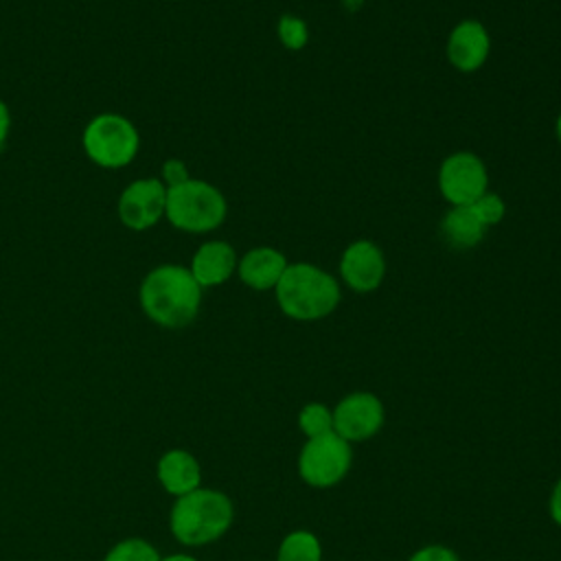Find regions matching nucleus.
Masks as SVG:
<instances>
[{
	"mask_svg": "<svg viewBox=\"0 0 561 561\" xmlns=\"http://www.w3.org/2000/svg\"><path fill=\"white\" fill-rule=\"evenodd\" d=\"M191 175H188V169L186 164L180 160V158H169L164 160L162 164V182L164 186H175V184H182L186 182Z\"/></svg>",
	"mask_w": 561,
	"mask_h": 561,
	"instance_id": "412c9836",
	"label": "nucleus"
},
{
	"mask_svg": "<svg viewBox=\"0 0 561 561\" xmlns=\"http://www.w3.org/2000/svg\"><path fill=\"white\" fill-rule=\"evenodd\" d=\"M383 405L373 392H351L333 410V432L344 440H368L383 425Z\"/></svg>",
	"mask_w": 561,
	"mask_h": 561,
	"instance_id": "1a4fd4ad",
	"label": "nucleus"
},
{
	"mask_svg": "<svg viewBox=\"0 0 561 561\" xmlns=\"http://www.w3.org/2000/svg\"><path fill=\"white\" fill-rule=\"evenodd\" d=\"M298 425L309 438L333 432V412L322 403H307L298 414Z\"/></svg>",
	"mask_w": 561,
	"mask_h": 561,
	"instance_id": "f3484780",
	"label": "nucleus"
},
{
	"mask_svg": "<svg viewBox=\"0 0 561 561\" xmlns=\"http://www.w3.org/2000/svg\"><path fill=\"white\" fill-rule=\"evenodd\" d=\"M140 307L149 320L167 329L191 324L202 307V287L191 270L175 263L153 267L140 285Z\"/></svg>",
	"mask_w": 561,
	"mask_h": 561,
	"instance_id": "f257e3e1",
	"label": "nucleus"
},
{
	"mask_svg": "<svg viewBox=\"0 0 561 561\" xmlns=\"http://www.w3.org/2000/svg\"><path fill=\"white\" fill-rule=\"evenodd\" d=\"M440 234L454 248H473L484 234L486 226L473 210V206H451L440 219Z\"/></svg>",
	"mask_w": 561,
	"mask_h": 561,
	"instance_id": "2eb2a0df",
	"label": "nucleus"
},
{
	"mask_svg": "<svg viewBox=\"0 0 561 561\" xmlns=\"http://www.w3.org/2000/svg\"><path fill=\"white\" fill-rule=\"evenodd\" d=\"M408 561H460V559L451 548L434 543V546H425V548L416 550Z\"/></svg>",
	"mask_w": 561,
	"mask_h": 561,
	"instance_id": "4be33fe9",
	"label": "nucleus"
},
{
	"mask_svg": "<svg viewBox=\"0 0 561 561\" xmlns=\"http://www.w3.org/2000/svg\"><path fill=\"white\" fill-rule=\"evenodd\" d=\"M276 31H278L280 44H283L285 48H289V50H300V48L307 44V39H309L307 24H305L300 18L289 15V13L280 15Z\"/></svg>",
	"mask_w": 561,
	"mask_h": 561,
	"instance_id": "6ab92c4d",
	"label": "nucleus"
},
{
	"mask_svg": "<svg viewBox=\"0 0 561 561\" xmlns=\"http://www.w3.org/2000/svg\"><path fill=\"white\" fill-rule=\"evenodd\" d=\"M158 480L171 495L191 493L202 480L199 462L184 449H171L158 462Z\"/></svg>",
	"mask_w": 561,
	"mask_h": 561,
	"instance_id": "4468645a",
	"label": "nucleus"
},
{
	"mask_svg": "<svg viewBox=\"0 0 561 561\" xmlns=\"http://www.w3.org/2000/svg\"><path fill=\"white\" fill-rule=\"evenodd\" d=\"M554 129H557V138H559V142H561V112H559V116H557V125H554Z\"/></svg>",
	"mask_w": 561,
	"mask_h": 561,
	"instance_id": "bb28decb",
	"label": "nucleus"
},
{
	"mask_svg": "<svg viewBox=\"0 0 561 561\" xmlns=\"http://www.w3.org/2000/svg\"><path fill=\"white\" fill-rule=\"evenodd\" d=\"M234 508L226 493L195 489L175 500L171 508V533L186 546H204L219 539L232 524Z\"/></svg>",
	"mask_w": 561,
	"mask_h": 561,
	"instance_id": "7ed1b4c3",
	"label": "nucleus"
},
{
	"mask_svg": "<svg viewBox=\"0 0 561 561\" xmlns=\"http://www.w3.org/2000/svg\"><path fill=\"white\" fill-rule=\"evenodd\" d=\"M237 252L230 243L213 239L204 241L193 259H191V274L199 283V287H215L226 283L234 272H237Z\"/></svg>",
	"mask_w": 561,
	"mask_h": 561,
	"instance_id": "f8f14e48",
	"label": "nucleus"
},
{
	"mask_svg": "<svg viewBox=\"0 0 561 561\" xmlns=\"http://www.w3.org/2000/svg\"><path fill=\"white\" fill-rule=\"evenodd\" d=\"M351 11H357L362 4H364V0H342Z\"/></svg>",
	"mask_w": 561,
	"mask_h": 561,
	"instance_id": "a878e982",
	"label": "nucleus"
},
{
	"mask_svg": "<svg viewBox=\"0 0 561 561\" xmlns=\"http://www.w3.org/2000/svg\"><path fill=\"white\" fill-rule=\"evenodd\" d=\"M228 202L224 193L206 182L188 178L182 184L167 186L164 217L184 232H210L224 224Z\"/></svg>",
	"mask_w": 561,
	"mask_h": 561,
	"instance_id": "20e7f679",
	"label": "nucleus"
},
{
	"mask_svg": "<svg viewBox=\"0 0 561 561\" xmlns=\"http://www.w3.org/2000/svg\"><path fill=\"white\" fill-rule=\"evenodd\" d=\"M287 259L280 250L270 248V245H259L248 250L239 263H237V274L243 285L256 291H267L274 289L287 267Z\"/></svg>",
	"mask_w": 561,
	"mask_h": 561,
	"instance_id": "ddd939ff",
	"label": "nucleus"
},
{
	"mask_svg": "<svg viewBox=\"0 0 561 561\" xmlns=\"http://www.w3.org/2000/svg\"><path fill=\"white\" fill-rule=\"evenodd\" d=\"M85 156L105 169H121L129 164L140 149V134L136 125L114 112L96 114L81 136Z\"/></svg>",
	"mask_w": 561,
	"mask_h": 561,
	"instance_id": "39448f33",
	"label": "nucleus"
},
{
	"mask_svg": "<svg viewBox=\"0 0 561 561\" xmlns=\"http://www.w3.org/2000/svg\"><path fill=\"white\" fill-rule=\"evenodd\" d=\"M103 561H160V554L145 539H125L116 543Z\"/></svg>",
	"mask_w": 561,
	"mask_h": 561,
	"instance_id": "a211bd4d",
	"label": "nucleus"
},
{
	"mask_svg": "<svg viewBox=\"0 0 561 561\" xmlns=\"http://www.w3.org/2000/svg\"><path fill=\"white\" fill-rule=\"evenodd\" d=\"M471 206H473V210L478 213V217L482 219V224L486 228L500 224L504 219V213H506L504 199L500 195H495V193H489V191L478 202H473Z\"/></svg>",
	"mask_w": 561,
	"mask_h": 561,
	"instance_id": "aec40b11",
	"label": "nucleus"
},
{
	"mask_svg": "<svg viewBox=\"0 0 561 561\" xmlns=\"http://www.w3.org/2000/svg\"><path fill=\"white\" fill-rule=\"evenodd\" d=\"M340 276L346 287L357 294L379 289L386 276V256L370 239H357L346 245L340 256Z\"/></svg>",
	"mask_w": 561,
	"mask_h": 561,
	"instance_id": "9d476101",
	"label": "nucleus"
},
{
	"mask_svg": "<svg viewBox=\"0 0 561 561\" xmlns=\"http://www.w3.org/2000/svg\"><path fill=\"white\" fill-rule=\"evenodd\" d=\"M445 53L456 70L476 72L484 66L491 53L489 31L478 20H462L451 28Z\"/></svg>",
	"mask_w": 561,
	"mask_h": 561,
	"instance_id": "9b49d317",
	"label": "nucleus"
},
{
	"mask_svg": "<svg viewBox=\"0 0 561 561\" xmlns=\"http://www.w3.org/2000/svg\"><path fill=\"white\" fill-rule=\"evenodd\" d=\"M160 561H197V559H193V557H188V554H171V557L160 559Z\"/></svg>",
	"mask_w": 561,
	"mask_h": 561,
	"instance_id": "393cba45",
	"label": "nucleus"
},
{
	"mask_svg": "<svg viewBox=\"0 0 561 561\" xmlns=\"http://www.w3.org/2000/svg\"><path fill=\"white\" fill-rule=\"evenodd\" d=\"M440 195L451 206H471L489 191V173L482 158L473 151L447 156L438 169Z\"/></svg>",
	"mask_w": 561,
	"mask_h": 561,
	"instance_id": "0eeeda50",
	"label": "nucleus"
},
{
	"mask_svg": "<svg viewBox=\"0 0 561 561\" xmlns=\"http://www.w3.org/2000/svg\"><path fill=\"white\" fill-rule=\"evenodd\" d=\"M351 460L353 451L348 440L335 432H327L305 443L298 456V473L307 484L327 489L337 484L348 473Z\"/></svg>",
	"mask_w": 561,
	"mask_h": 561,
	"instance_id": "423d86ee",
	"label": "nucleus"
},
{
	"mask_svg": "<svg viewBox=\"0 0 561 561\" xmlns=\"http://www.w3.org/2000/svg\"><path fill=\"white\" fill-rule=\"evenodd\" d=\"M9 129H11V112H9L7 103L0 99V147H2L4 140H7Z\"/></svg>",
	"mask_w": 561,
	"mask_h": 561,
	"instance_id": "b1692460",
	"label": "nucleus"
},
{
	"mask_svg": "<svg viewBox=\"0 0 561 561\" xmlns=\"http://www.w3.org/2000/svg\"><path fill=\"white\" fill-rule=\"evenodd\" d=\"M274 291L280 311L300 322L327 318L342 298L337 278L313 263H289Z\"/></svg>",
	"mask_w": 561,
	"mask_h": 561,
	"instance_id": "f03ea898",
	"label": "nucleus"
},
{
	"mask_svg": "<svg viewBox=\"0 0 561 561\" xmlns=\"http://www.w3.org/2000/svg\"><path fill=\"white\" fill-rule=\"evenodd\" d=\"M550 515H552L554 524L561 526V478H559V482L554 484L552 495H550Z\"/></svg>",
	"mask_w": 561,
	"mask_h": 561,
	"instance_id": "5701e85b",
	"label": "nucleus"
},
{
	"mask_svg": "<svg viewBox=\"0 0 561 561\" xmlns=\"http://www.w3.org/2000/svg\"><path fill=\"white\" fill-rule=\"evenodd\" d=\"M167 186L158 178H140L129 182L116 204L118 219L131 230H147L164 217Z\"/></svg>",
	"mask_w": 561,
	"mask_h": 561,
	"instance_id": "6e6552de",
	"label": "nucleus"
},
{
	"mask_svg": "<svg viewBox=\"0 0 561 561\" xmlns=\"http://www.w3.org/2000/svg\"><path fill=\"white\" fill-rule=\"evenodd\" d=\"M276 561H322V546L313 533L294 530L280 541Z\"/></svg>",
	"mask_w": 561,
	"mask_h": 561,
	"instance_id": "dca6fc26",
	"label": "nucleus"
}]
</instances>
